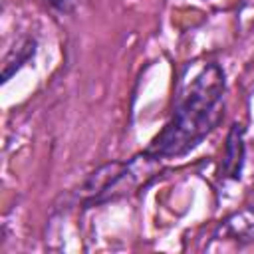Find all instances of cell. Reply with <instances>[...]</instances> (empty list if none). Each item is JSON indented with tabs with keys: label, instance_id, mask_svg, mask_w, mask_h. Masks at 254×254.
Listing matches in <instances>:
<instances>
[{
	"label": "cell",
	"instance_id": "6da1fadb",
	"mask_svg": "<svg viewBox=\"0 0 254 254\" xmlns=\"http://www.w3.org/2000/svg\"><path fill=\"white\" fill-rule=\"evenodd\" d=\"M224 93V69L214 62L204 64L192 79L181 81L169 119L145 147V153L161 161L181 159L194 151L222 121Z\"/></svg>",
	"mask_w": 254,
	"mask_h": 254
},
{
	"label": "cell",
	"instance_id": "7a4b0ae2",
	"mask_svg": "<svg viewBox=\"0 0 254 254\" xmlns=\"http://www.w3.org/2000/svg\"><path fill=\"white\" fill-rule=\"evenodd\" d=\"M244 125L242 123H232L226 141H224V153L222 161L218 167V179L220 181H240L242 171H244V161H246V145H244Z\"/></svg>",
	"mask_w": 254,
	"mask_h": 254
},
{
	"label": "cell",
	"instance_id": "3957f363",
	"mask_svg": "<svg viewBox=\"0 0 254 254\" xmlns=\"http://www.w3.org/2000/svg\"><path fill=\"white\" fill-rule=\"evenodd\" d=\"M212 238H222L238 246L254 242V208L246 206L242 210L232 212L224 220H220Z\"/></svg>",
	"mask_w": 254,
	"mask_h": 254
},
{
	"label": "cell",
	"instance_id": "277c9868",
	"mask_svg": "<svg viewBox=\"0 0 254 254\" xmlns=\"http://www.w3.org/2000/svg\"><path fill=\"white\" fill-rule=\"evenodd\" d=\"M36 50H38V42L32 36H26L22 42H18L6 54V58H4V64H2V83L10 81L12 75H16L36 56Z\"/></svg>",
	"mask_w": 254,
	"mask_h": 254
},
{
	"label": "cell",
	"instance_id": "5b68a950",
	"mask_svg": "<svg viewBox=\"0 0 254 254\" xmlns=\"http://www.w3.org/2000/svg\"><path fill=\"white\" fill-rule=\"evenodd\" d=\"M48 2L62 14H69L73 10V0H48Z\"/></svg>",
	"mask_w": 254,
	"mask_h": 254
}]
</instances>
